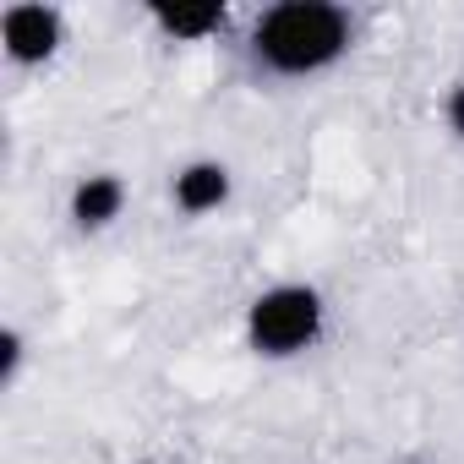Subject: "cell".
Instances as JSON below:
<instances>
[{"mask_svg": "<svg viewBox=\"0 0 464 464\" xmlns=\"http://www.w3.org/2000/svg\"><path fill=\"white\" fill-rule=\"evenodd\" d=\"M175 208L180 213H213V208H224L229 202V191H236V175H229V164H218V159H191L180 175H175Z\"/></svg>", "mask_w": 464, "mask_h": 464, "instance_id": "obj_4", "label": "cell"}, {"mask_svg": "<svg viewBox=\"0 0 464 464\" xmlns=\"http://www.w3.org/2000/svg\"><path fill=\"white\" fill-rule=\"evenodd\" d=\"M0 44H6L12 66H44L55 61V50L66 44V23L55 6H39V0H23V6L0 12Z\"/></svg>", "mask_w": 464, "mask_h": 464, "instance_id": "obj_3", "label": "cell"}, {"mask_svg": "<svg viewBox=\"0 0 464 464\" xmlns=\"http://www.w3.org/2000/svg\"><path fill=\"white\" fill-rule=\"evenodd\" d=\"M448 131H453V137H464V82L448 93Z\"/></svg>", "mask_w": 464, "mask_h": 464, "instance_id": "obj_8", "label": "cell"}, {"mask_svg": "<svg viewBox=\"0 0 464 464\" xmlns=\"http://www.w3.org/2000/svg\"><path fill=\"white\" fill-rule=\"evenodd\" d=\"M148 23H153L164 39H175V44H197V39L224 34L229 6H224V0H202V6H164V0H153V6H148Z\"/></svg>", "mask_w": 464, "mask_h": 464, "instance_id": "obj_5", "label": "cell"}, {"mask_svg": "<svg viewBox=\"0 0 464 464\" xmlns=\"http://www.w3.org/2000/svg\"><path fill=\"white\" fill-rule=\"evenodd\" d=\"M355 23L334 0H279L252 23V61L274 77H317L344 61Z\"/></svg>", "mask_w": 464, "mask_h": 464, "instance_id": "obj_1", "label": "cell"}, {"mask_svg": "<svg viewBox=\"0 0 464 464\" xmlns=\"http://www.w3.org/2000/svg\"><path fill=\"white\" fill-rule=\"evenodd\" d=\"M126 208V180L121 175H82L72 186V224L77 229H110Z\"/></svg>", "mask_w": 464, "mask_h": 464, "instance_id": "obj_6", "label": "cell"}, {"mask_svg": "<svg viewBox=\"0 0 464 464\" xmlns=\"http://www.w3.org/2000/svg\"><path fill=\"white\" fill-rule=\"evenodd\" d=\"M23 361H28V339H23V328H0V388H17Z\"/></svg>", "mask_w": 464, "mask_h": 464, "instance_id": "obj_7", "label": "cell"}, {"mask_svg": "<svg viewBox=\"0 0 464 464\" xmlns=\"http://www.w3.org/2000/svg\"><path fill=\"white\" fill-rule=\"evenodd\" d=\"M323 317H328V306L312 285H274L246 312V344L263 361H290L323 339Z\"/></svg>", "mask_w": 464, "mask_h": 464, "instance_id": "obj_2", "label": "cell"}]
</instances>
